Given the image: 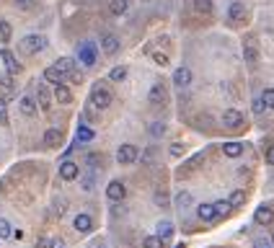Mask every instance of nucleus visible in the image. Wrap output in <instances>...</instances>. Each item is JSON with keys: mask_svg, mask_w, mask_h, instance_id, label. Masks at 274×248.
<instances>
[{"mask_svg": "<svg viewBox=\"0 0 274 248\" xmlns=\"http://www.w3.org/2000/svg\"><path fill=\"white\" fill-rule=\"evenodd\" d=\"M111 88L106 81H96L93 88H91V96H88V104L93 109H109L111 106Z\"/></svg>", "mask_w": 274, "mask_h": 248, "instance_id": "1", "label": "nucleus"}, {"mask_svg": "<svg viewBox=\"0 0 274 248\" xmlns=\"http://www.w3.org/2000/svg\"><path fill=\"white\" fill-rule=\"evenodd\" d=\"M96 57H98V47L93 41H81L78 44V60H81L83 67H93Z\"/></svg>", "mask_w": 274, "mask_h": 248, "instance_id": "2", "label": "nucleus"}, {"mask_svg": "<svg viewBox=\"0 0 274 248\" xmlns=\"http://www.w3.org/2000/svg\"><path fill=\"white\" fill-rule=\"evenodd\" d=\"M44 47H47V39L39 37V34H31V37H24V39L18 41V49L24 52V54H37Z\"/></svg>", "mask_w": 274, "mask_h": 248, "instance_id": "3", "label": "nucleus"}, {"mask_svg": "<svg viewBox=\"0 0 274 248\" xmlns=\"http://www.w3.org/2000/svg\"><path fill=\"white\" fill-rule=\"evenodd\" d=\"M137 158H140V148H137V145H132V142L119 145V150H117V163L119 165H130V163L137 161Z\"/></svg>", "mask_w": 274, "mask_h": 248, "instance_id": "4", "label": "nucleus"}, {"mask_svg": "<svg viewBox=\"0 0 274 248\" xmlns=\"http://www.w3.org/2000/svg\"><path fill=\"white\" fill-rule=\"evenodd\" d=\"M223 124H225V127H230V129L243 127V124H246L243 111H241V109H225V111H223Z\"/></svg>", "mask_w": 274, "mask_h": 248, "instance_id": "5", "label": "nucleus"}, {"mask_svg": "<svg viewBox=\"0 0 274 248\" xmlns=\"http://www.w3.org/2000/svg\"><path fill=\"white\" fill-rule=\"evenodd\" d=\"M228 18L235 21V24H246V18H248V8L243 5V0H233V3L228 5Z\"/></svg>", "mask_w": 274, "mask_h": 248, "instance_id": "6", "label": "nucleus"}, {"mask_svg": "<svg viewBox=\"0 0 274 248\" xmlns=\"http://www.w3.org/2000/svg\"><path fill=\"white\" fill-rule=\"evenodd\" d=\"M62 140H65V132L60 127H49L47 132H44V137H42V142L47 145V148H60Z\"/></svg>", "mask_w": 274, "mask_h": 248, "instance_id": "7", "label": "nucleus"}, {"mask_svg": "<svg viewBox=\"0 0 274 248\" xmlns=\"http://www.w3.org/2000/svg\"><path fill=\"white\" fill-rule=\"evenodd\" d=\"M81 176V165L73 163V161H62L60 163V178L62 181H75V178Z\"/></svg>", "mask_w": 274, "mask_h": 248, "instance_id": "8", "label": "nucleus"}, {"mask_svg": "<svg viewBox=\"0 0 274 248\" xmlns=\"http://www.w3.org/2000/svg\"><path fill=\"white\" fill-rule=\"evenodd\" d=\"M119 47H122L119 37H114V34H104V37H101V52L109 54V57H111V54H117Z\"/></svg>", "mask_w": 274, "mask_h": 248, "instance_id": "9", "label": "nucleus"}, {"mask_svg": "<svg viewBox=\"0 0 274 248\" xmlns=\"http://www.w3.org/2000/svg\"><path fill=\"white\" fill-rule=\"evenodd\" d=\"M0 60H3V65H5V73H10V75H16L18 70H21V62L16 60V54L10 52V49H0Z\"/></svg>", "mask_w": 274, "mask_h": 248, "instance_id": "10", "label": "nucleus"}, {"mask_svg": "<svg viewBox=\"0 0 274 248\" xmlns=\"http://www.w3.org/2000/svg\"><path fill=\"white\" fill-rule=\"evenodd\" d=\"M166 98H168V91H166V85L158 81L150 85V91H147V101L150 104H166Z\"/></svg>", "mask_w": 274, "mask_h": 248, "instance_id": "11", "label": "nucleus"}, {"mask_svg": "<svg viewBox=\"0 0 274 248\" xmlns=\"http://www.w3.org/2000/svg\"><path fill=\"white\" fill-rule=\"evenodd\" d=\"M73 228H75L78 233H81V235H86V233L93 230V220H91L88 212H78L75 220H73Z\"/></svg>", "mask_w": 274, "mask_h": 248, "instance_id": "12", "label": "nucleus"}, {"mask_svg": "<svg viewBox=\"0 0 274 248\" xmlns=\"http://www.w3.org/2000/svg\"><path fill=\"white\" fill-rule=\"evenodd\" d=\"M174 85H176V88H189V85H191V67H186V65L176 67V73H174Z\"/></svg>", "mask_w": 274, "mask_h": 248, "instance_id": "13", "label": "nucleus"}, {"mask_svg": "<svg viewBox=\"0 0 274 248\" xmlns=\"http://www.w3.org/2000/svg\"><path fill=\"white\" fill-rule=\"evenodd\" d=\"M106 197H109V202H122L124 197H127V186H124L122 181H109Z\"/></svg>", "mask_w": 274, "mask_h": 248, "instance_id": "14", "label": "nucleus"}, {"mask_svg": "<svg viewBox=\"0 0 274 248\" xmlns=\"http://www.w3.org/2000/svg\"><path fill=\"white\" fill-rule=\"evenodd\" d=\"M37 106L42 109V111H52V96H49V88H44V85H39L37 88Z\"/></svg>", "mask_w": 274, "mask_h": 248, "instance_id": "15", "label": "nucleus"}, {"mask_svg": "<svg viewBox=\"0 0 274 248\" xmlns=\"http://www.w3.org/2000/svg\"><path fill=\"white\" fill-rule=\"evenodd\" d=\"M272 220H274V209L267 207V205H261V207L254 212V222H256V225H269Z\"/></svg>", "mask_w": 274, "mask_h": 248, "instance_id": "16", "label": "nucleus"}, {"mask_svg": "<svg viewBox=\"0 0 274 248\" xmlns=\"http://www.w3.org/2000/svg\"><path fill=\"white\" fill-rule=\"evenodd\" d=\"M18 109L24 111L26 117H34V114H37V109H39L37 106V98H34V96H21L18 98Z\"/></svg>", "mask_w": 274, "mask_h": 248, "instance_id": "17", "label": "nucleus"}, {"mask_svg": "<svg viewBox=\"0 0 274 248\" xmlns=\"http://www.w3.org/2000/svg\"><path fill=\"white\" fill-rule=\"evenodd\" d=\"M174 230H176V228H174V222H171V220H161V222L155 225V235H158L163 243L171 238V235H174Z\"/></svg>", "mask_w": 274, "mask_h": 248, "instance_id": "18", "label": "nucleus"}, {"mask_svg": "<svg viewBox=\"0 0 274 248\" xmlns=\"http://www.w3.org/2000/svg\"><path fill=\"white\" fill-rule=\"evenodd\" d=\"M197 217H199L202 222H212V220H218L215 205H199V207H197Z\"/></svg>", "mask_w": 274, "mask_h": 248, "instance_id": "19", "label": "nucleus"}, {"mask_svg": "<svg viewBox=\"0 0 274 248\" xmlns=\"http://www.w3.org/2000/svg\"><path fill=\"white\" fill-rule=\"evenodd\" d=\"M93 137H96V132L91 129L86 122H81V124H78V132H75V140H78V142H91Z\"/></svg>", "mask_w": 274, "mask_h": 248, "instance_id": "20", "label": "nucleus"}, {"mask_svg": "<svg viewBox=\"0 0 274 248\" xmlns=\"http://www.w3.org/2000/svg\"><path fill=\"white\" fill-rule=\"evenodd\" d=\"M54 67H57L62 75H67V73H73L75 67H78V60H75V57H60V60L54 62Z\"/></svg>", "mask_w": 274, "mask_h": 248, "instance_id": "21", "label": "nucleus"}, {"mask_svg": "<svg viewBox=\"0 0 274 248\" xmlns=\"http://www.w3.org/2000/svg\"><path fill=\"white\" fill-rule=\"evenodd\" d=\"M243 150H246V148H243L241 142H225V145H223V155H225V158H241Z\"/></svg>", "mask_w": 274, "mask_h": 248, "instance_id": "22", "label": "nucleus"}, {"mask_svg": "<svg viewBox=\"0 0 274 248\" xmlns=\"http://www.w3.org/2000/svg\"><path fill=\"white\" fill-rule=\"evenodd\" d=\"M54 98L60 101V104H70L73 93H70V88H67L65 83H57V85H54Z\"/></svg>", "mask_w": 274, "mask_h": 248, "instance_id": "23", "label": "nucleus"}, {"mask_svg": "<svg viewBox=\"0 0 274 248\" xmlns=\"http://www.w3.org/2000/svg\"><path fill=\"white\" fill-rule=\"evenodd\" d=\"M127 75H130L127 67H124V65H117V67H111L109 81H111V83H124V81H127Z\"/></svg>", "mask_w": 274, "mask_h": 248, "instance_id": "24", "label": "nucleus"}, {"mask_svg": "<svg viewBox=\"0 0 274 248\" xmlns=\"http://www.w3.org/2000/svg\"><path fill=\"white\" fill-rule=\"evenodd\" d=\"M44 81L52 83V85H57V83H62V81H65V75H62L60 70H57L54 65H52V67H47V70H44Z\"/></svg>", "mask_w": 274, "mask_h": 248, "instance_id": "25", "label": "nucleus"}, {"mask_svg": "<svg viewBox=\"0 0 274 248\" xmlns=\"http://www.w3.org/2000/svg\"><path fill=\"white\" fill-rule=\"evenodd\" d=\"M243 57H246V62H251V65L256 62V57H259V52H256V39H248V44L243 47Z\"/></svg>", "mask_w": 274, "mask_h": 248, "instance_id": "26", "label": "nucleus"}, {"mask_svg": "<svg viewBox=\"0 0 274 248\" xmlns=\"http://www.w3.org/2000/svg\"><path fill=\"white\" fill-rule=\"evenodd\" d=\"M191 191H179V194H176V207L181 209V212H184L186 207H191Z\"/></svg>", "mask_w": 274, "mask_h": 248, "instance_id": "27", "label": "nucleus"}, {"mask_svg": "<svg viewBox=\"0 0 274 248\" xmlns=\"http://www.w3.org/2000/svg\"><path fill=\"white\" fill-rule=\"evenodd\" d=\"M130 10V0H111V13L114 16H124Z\"/></svg>", "mask_w": 274, "mask_h": 248, "instance_id": "28", "label": "nucleus"}, {"mask_svg": "<svg viewBox=\"0 0 274 248\" xmlns=\"http://www.w3.org/2000/svg\"><path fill=\"white\" fill-rule=\"evenodd\" d=\"M10 37H13V26H10L8 21H0V41L8 44V41H10Z\"/></svg>", "mask_w": 274, "mask_h": 248, "instance_id": "29", "label": "nucleus"}, {"mask_svg": "<svg viewBox=\"0 0 274 248\" xmlns=\"http://www.w3.org/2000/svg\"><path fill=\"white\" fill-rule=\"evenodd\" d=\"M228 202H230V207H241L243 202H246V191H243V189H235L233 194H230V199H228Z\"/></svg>", "mask_w": 274, "mask_h": 248, "instance_id": "30", "label": "nucleus"}, {"mask_svg": "<svg viewBox=\"0 0 274 248\" xmlns=\"http://www.w3.org/2000/svg\"><path fill=\"white\" fill-rule=\"evenodd\" d=\"M166 129H168V127H166L163 122H153V124H150V137H153V140L163 137V134H166Z\"/></svg>", "mask_w": 274, "mask_h": 248, "instance_id": "31", "label": "nucleus"}, {"mask_svg": "<svg viewBox=\"0 0 274 248\" xmlns=\"http://www.w3.org/2000/svg\"><path fill=\"white\" fill-rule=\"evenodd\" d=\"M0 85L8 91V96H5V101H10V91H13V75L10 73H5V75H0Z\"/></svg>", "mask_w": 274, "mask_h": 248, "instance_id": "32", "label": "nucleus"}, {"mask_svg": "<svg viewBox=\"0 0 274 248\" xmlns=\"http://www.w3.org/2000/svg\"><path fill=\"white\" fill-rule=\"evenodd\" d=\"M194 8H197V13H212V0H194Z\"/></svg>", "mask_w": 274, "mask_h": 248, "instance_id": "33", "label": "nucleus"}, {"mask_svg": "<svg viewBox=\"0 0 274 248\" xmlns=\"http://www.w3.org/2000/svg\"><path fill=\"white\" fill-rule=\"evenodd\" d=\"M259 98L264 101L267 109H274V88H264V93H261Z\"/></svg>", "mask_w": 274, "mask_h": 248, "instance_id": "34", "label": "nucleus"}, {"mask_svg": "<svg viewBox=\"0 0 274 248\" xmlns=\"http://www.w3.org/2000/svg\"><path fill=\"white\" fill-rule=\"evenodd\" d=\"M81 186H83V191H93V186H96V178H93V173H86V176H81Z\"/></svg>", "mask_w": 274, "mask_h": 248, "instance_id": "35", "label": "nucleus"}, {"mask_svg": "<svg viewBox=\"0 0 274 248\" xmlns=\"http://www.w3.org/2000/svg\"><path fill=\"white\" fill-rule=\"evenodd\" d=\"M142 248H163V241L158 238V235H147L142 241Z\"/></svg>", "mask_w": 274, "mask_h": 248, "instance_id": "36", "label": "nucleus"}, {"mask_svg": "<svg viewBox=\"0 0 274 248\" xmlns=\"http://www.w3.org/2000/svg\"><path fill=\"white\" fill-rule=\"evenodd\" d=\"M10 233H13L10 222H8L5 217H0V241H3V238H10Z\"/></svg>", "mask_w": 274, "mask_h": 248, "instance_id": "37", "label": "nucleus"}, {"mask_svg": "<svg viewBox=\"0 0 274 248\" xmlns=\"http://www.w3.org/2000/svg\"><path fill=\"white\" fill-rule=\"evenodd\" d=\"M0 124L8 127V101H5V96L0 98Z\"/></svg>", "mask_w": 274, "mask_h": 248, "instance_id": "38", "label": "nucleus"}, {"mask_svg": "<svg viewBox=\"0 0 274 248\" xmlns=\"http://www.w3.org/2000/svg\"><path fill=\"white\" fill-rule=\"evenodd\" d=\"M150 57H153V62H155V65H161V67H168V65H171L168 54H163V52H153Z\"/></svg>", "mask_w": 274, "mask_h": 248, "instance_id": "39", "label": "nucleus"}, {"mask_svg": "<svg viewBox=\"0 0 274 248\" xmlns=\"http://www.w3.org/2000/svg\"><path fill=\"white\" fill-rule=\"evenodd\" d=\"M233 207H230V202H215V212H218V217L220 215H228Z\"/></svg>", "mask_w": 274, "mask_h": 248, "instance_id": "40", "label": "nucleus"}, {"mask_svg": "<svg viewBox=\"0 0 274 248\" xmlns=\"http://www.w3.org/2000/svg\"><path fill=\"white\" fill-rule=\"evenodd\" d=\"M254 248H274V243L267 238V235H261V238L254 241Z\"/></svg>", "mask_w": 274, "mask_h": 248, "instance_id": "41", "label": "nucleus"}, {"mask_svg": "<svg viewBox=\"0 0 274 248\" xmlns=\"http://www.w3.org/2000/svg\"><path fill=\"white\" fill-rule=\"evenodd\" d=\"M251 109H254V114H256V117H261V114L267 111V106H264V101H261V98H256L254 104H251Z\"/></svg>", "mask_w": 274, "mask_h": 248, "instance_id": "42", "label": "nucleus"}, {"mask_svg": "<svg viewBox=\"0 0 274 248\" xmlns=\"http://www.w3.org/2000/svg\"><path fill=\"white\" fill-rule=\"evenodd\" d=\"M184 153H186V150H184V145H181V142H174V145H171V155H174V158H181Z\"/></svg>", "mask_w": 274, "mask_h": 248, "instance_id": "43", "label": "nucleus"}, {"mask_svg": "<svg viewBox=\"0 0 274 248\" xmlns=\"http://www.w3.org/2000/svg\"><path fill=\"white\" fill-rule=\"evenodd\" d=\"M98 163H104V155H98V153H88V165H98Z\"/></svg>", "mask_w": 274, "mask_h": 248, "instance_id": "44", "label": "nucleus"}, {"mask_svg": "<svg viewBox=\"0 0 274 248\" xmlns=\"http://www.w3.org/2000/svg\"><path fill=\"white\" fill-rule=\"evenodd\" d=\"M70 75V83H83V73L81 70H73V73H67Z\"/></svg>", "mask_w": 274, "mask_h": 248, "instance_id": "45", "label": "nucleus"}, {"mask_svg": "<svg viewBox=\"0 0 274 248\" xmlns=\"http://www.w3.org/2000/svg\"><path fill=\"white\" fill-rule=\"evenodd\" d=\"M16 5H18V8H24V10H31L37 3H34V0H16Z\"/></svg>", "mask_w": 274, "mask_h": 248, "instance_id": "46", "label": "nucleus"}, {"mask_svg": "<svg viewBox=\"0 0 274 248\" xmlns=\"http://www.w3.org/2000/svg\"><path fill=\"white\" fill-rule=\"evenodd\" d=\"M264 161H267L269 165H274V145H272V148H267V150H264Z\"/></svg>", "mask_w": 274, "mask_h": 248, "instance_id": "47", "label": "nucleus"}, {"mask_svg": "<svg viewBox=\"0 0 274 248\" xmlns=\"http://www.w3.org/2000/svg\"><path fill=\"white\" fill-rule=\"evenodd\" d=\"M155 202H158V205H161V207H166V205H168V197H166V191H158V194H155Z\"/></svg>", "mask_w": 274, "mask_h": 248, "instance_id": "48", "label": "nucleus"}, {"mask_svg": "<svg viewBox=\"0 0 274 248\" xmlns=\"http://www.w3.org/2000/svg\"><path fill=\"white\" fill-rule=\"evenodd\" d=\"M49 238H37V248H49Z\"/></svg>", "mask_w": 274, "mask_h": 248, "instance_id": "49", "label": "nucleus"}, {"mask_svg": "<svg viewBox=\"0 0 274 248\" xmlns=\"http://www.w3.org/2000/svg\"><path fill=\"white\" fill-rule=\"evenodd\" d=\"M49 248H67V246H65V241H62V238H54V241L49 243Z\"/></svg>", "mask_w": 274, "mask_h": 248, "instance_id": "50", "label": "nucleus"}, {"mask_svg": "<svg viewBox=\"0 0 274 248\" xmlns=\"http://www.w3.org/2000/svg\"><path fill=\"white\" fill-rule=\"evenodd\" d=\"M10 238H13V241H24V230H13V233H10Z\"/></svg>", "mask_w": 274, "mask_h": 248, "instance_id": "51", "label": "nucleus"}, {"mask_svg": "<svg viewBox=\"0 0 274 248\" xmlns=\"http://www.w3.org/2000/svg\"><path fill=\"white\" fill-rule=\"evenodd\" d=\"M176 248H186V246H184V243H179V246H176Z\"/></svg>", "mask_w": 274, "mask_h": 248, "instance_id": "52", "label": "nucleus"}, {"mask_svg": "<svg viewBox=\"0 0 274 248\" xmlns=\"http://www.w3.org/2000/svg\"><path fill=\"white\" fill-rule=\"evenodd\" d=\"M96 248H109V246H96Z\"/></svg>", "mask_w": 274, "mask_h": 248, "instance_id": "53", "label": "nucleus"}]
</instances>
